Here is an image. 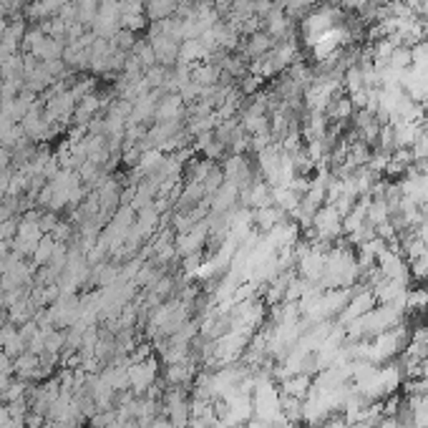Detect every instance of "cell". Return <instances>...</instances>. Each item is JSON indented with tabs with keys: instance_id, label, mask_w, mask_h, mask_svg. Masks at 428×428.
I'll use <instances>...</instances> for the list:
<instances>
[{
	"instance_id": "cell-1",
	"label": "cell",
	"mask_w": 428,
	"mask_h": 428,
	"mask_svg": "<svg viewBox=\"0 0 428 428\" xmlns=\"http://www.w3.org/2000/svg\"><path fill=\"white\" fill-rule=\"evenodd\" d=\"M91 31L96 33V38L114 40V35L121 31V3L119 0H106L99 6V16H96Z\"/></svg>"
},
{
	"instance_id": "cell-2",
	"label": "cell",
	"mask_w": 428,
	"mask_h": 428,
	"mask_svg": "<svg viewBox=\"0 0 428 428\" xmlns=\"http://www.w3.org/2000/svg\"><path fill=\"white\" fill-rule=\"evenodd\" d=\"M156 378H159V363L154 356L128 366V388L133 390V395H144L156 383Z\"/></svg>"
},
{
	"instance_id": "cell-3",
	"label": "cell",
	"mask_w": 428,
	"mask_h": 428,
	"mask_svg": "<svg viewBox=\"0 0 428 428\" xmlns=\"http://www.w3.org/2000/svg\"><path fill=\"white\" fill-rule=\"evenodd\" d=\"M167 398H164V413L174 423V428H190V416H192V400L187 398L184 388H169Z\"/></svg>"
},
{
	"instance_id": "cell-4",
	"label": "cell",
	"mask_w": 428,
	"mask_h": 428,
	"mask_svg": "<svg viewBox=\"0 0 428 428\" xmlns=\"http://www.w3.org/2000/svg\"><path fill=\"white\" fill-rule=\"evenodd\" d=\"M375 295H373V290L366 287V285H361L358 290H353V297L348 300V305H345V310L338 315V323L343 325H351L353 320H358V317H363L366 312H371L373 307H375Z\"/></svg>"
},
{
	"instance_id": "cell-5",
	"label": "cell",
	"mask_w": 428,
	"mask_h": 428,
	"mask_svg": "<svg viewBox=\"0 0 428 428\" xmlns=\"http://www.w3.org/2000/svg\"><path fill=\"white\" fill-rule=\"evenodd\" d=\"M378 270L383 273L385 280H400V282H411V267L408 260L403 257V252L398 247H388L383 255L375 260Z\"/></svg>"
},
{
	"instance_id": "cell-6",
	"label": "cell",
	"mask_w": 428,
	"mask_h": 428,
	"mask_svg": "<svg viewBox=\"0 0 428 428\" xmlns=\"http://www.w3.org/2000/svg\"><path fill=\"white\" fill-rule=\"evenodd\" d=\"M207 234H209V222H207V219L197 222L190 232L177 234V237H174V250H177V255H182V257L199 255L202 247H204V242H207Z\"/></svg>"
},
{
	"instance_id": "cell-7",
	"label": "cell",
	"mask_w": 428,
	"mask_h": 428,
	"mask_svg": "<svg viewBox=\"0 0 428 428\" xmlns=\"http://www.w3.org/2000/svg\"><path fill=\"white\" fill-rule=\"evenodd\" d=\"M184 119L187 121V104L182 101L179 94H164L156 104V114H154V124L159 121H179Z\"/></svg>"
},
{
	"instance_id": "cell-8",
	"label": "cell",
	"mask_w": 428,
	"mask_h": 428,
	"mask_svg": "<svg viewBox=\"0 0 428 428\" xmlns=\"http://www.w3.org/2000/svg\"><path fill=\"white\" fill-rule=\"evenodd\" d=\"M149 38V35H146ZM151 48H154V56H156V63L164 68H174L179 61V43L167 35H151L149 38Z\"/></svg>"
},
{
	"instance_id": "cell-9",
	"label": "cell",
	"mask_w": 428,
	"mask_h": 428,
	"mask_svg": "<svg viewBox=\"0 0 428 428\" xmlns=\"http://www.w3.org/2000/svg\"><path fill=\"white\" fill-rule=\"evenodd\" d=\"M28 31V21L26 18H11L6 26V31L0 33V45L8 50V53H21V43H23V35Z\"/></svg>"
},
{
	"instance_id": "cell-10",
	"label": "cell",
	"mask_w": 428,
	"mask_h": 428,
	"mask_svg": "<svg viewBox=\"0 0 428 428\" xmlns=\"http://www.w3.org/2000/svg\"><path fill=\"white\" fill-rule=\"evenodd\" d=\"M0 348H3V353H6V356H11L13 361L26 353V348H28V345H26V340H23L18 325H13V323L0 325Z\"/></svg>"
},
{
	"instance_id": "cell-11",
	"label": "cell",
	"mask_w": 428,
	"mask_h": 428,
	"mask_svg": "<svg viewBox=\"0 0 428 428\" xmlns=\"http://www.w3.org/2000/svg\"><path fill=\"white\" fill-rule=\"evenodd\" d=\"M237 202H239V187H234L232 182H224L222 187L209 197V209L212 214H224V212H232Z\"/></svg>"
},
{
	"instance_id": "cell-12",
	"label": "cell",
	"mask_w": 428,
	"mask_h": 428,
	"mask_svg": "<svg viewBox=\"0 0 428 428\" xmlns=\"http://www.w3.org/2000/svg\"><path fill=\"white\" fill-rule=\"evenodd\" d=\"M13 373L18 375V380H33L45 375V371L40 368V356H33L28 351L13 361Z\"/></svg>"
},
{
	"instance_id": "cell-13",
	"label": "cell",
	"mask_w": 428,
	"mask_h": 428,
	"mask_svg": "<svg viewBox=\"0 0 428 428\" xmlns=\"http://www.w3.org/2000/svg\"><path fill=\"white\" fill-rule=\"evenodd\" d=\"M275 48V40L270 38V35L265 33V31H255V33L247 35V40L242 43V50H245V58H252V61H257V58H262L265 53H270V50Z\"/></svg>"
},
{
	"instance_id": "cell-14",
	"label": "cell",
	"mask_w": 428,
	"mask_h": 428,
	"mask_svg": "<svg viewBox=\"0 0 428 428\" xmlns=\"http://www.w3.org/2000/svg\"><path fill=\"white\" fill-rule=\"evenodd\" d=\"M167 385L169 388H184L194 380V363L192 358H187L184 363H174V366H167Z\"/></svg>"
},
{
	"instance_id": "cell-15",
	"label": "cell",
	"mask_w": 428,
	"mask_h": 428,
	"mask_svg": "<svg viewBox=\"0 0 428 428\" xmlns=\"http://www.w3.org/2000/svg\"><path fill=\"white\" fill-rule=\"evenodd\" d=\"M133 224H136V229H139V232L149 239L151 234H156V232H159V227H162V212L156 209V204L144 207V209L136 212V219H133Z\"/></svg>"
},
{
	"instance_id": "cell-16",
	"label": "cell",
	"mask_w": 428,
	"mask_h": 428,
	"mask_svg": "<svg viewBox=\"0 0 428 428\" xmlns=\"http://www.w3.org/2000/svg\"><path fill=\"white\" fill-rule=\"evenodd\" d=\"M287 214H285L280 207H275V204H270V207H260V209H255L252 212V224H255V229L257 232H262V234H267L270 229L275 227V224L280 222V219H285Z\"/></svg>"
},
{
	"instance_id": "cell-17",
	"label": "cell",
	"mask_w": 428,
	"mask_h": 428,
	"mask_svg": "<svg viewBox=\"0 0 428 428\" xmlns=\"http://www.w3.org/2000/svg\"><path fill=\"white\" fill-rule=\"evenodd\" d=\"M63 50H66V40L45 35V38L31 50V56L38 58V61H58V58H63Z\"/></svg>"
},
{
	"instance_id": "cell-18",
	"label": "cell",
	"mask_w": 428,
	"mask_h": 428,
	"mask_svg": "<svg viewBox=\"0 0 428 428\" xmlns=\"http://www.w3.org/2000/svg\"><path fill=\"white\" fill-rule=\"evenodd\" d=\"M219 76H222V68L214 66V63H197V66H192V81H194L197 86H202V89H212V86L219 84Z\"/></svg>"
},
{
	"instance_id": "cell-19",
	"label": "cell",
	"mask_w": 428,
	"mask_h": 428,
	"mask_svg": "<svg viewBox=\"0 0 428 428\" xmlns=\"http://www.w3.org/2000/svg\"><path fill=\"white\" fill-rule=\"evenodd\" d=\"M312 388V375H305V373H297V375H290V378L282 380V388H280V393L285 395H292V398H300L305 400L307 393H310Z\"/></svg>"
},
{
	"instance_id": "cell-20",
	"label": "cell",
	"mask_w": 428,
	"mask_h": 428,
	"mask_svg": "<svg viewBox=\"0 0 428 428\" xmlns=\"http://www.w3.org/2000/svg\"><path fill=\"white\" fill-rule=\"evenodd\" d=\"M144 13L151 23L167 21V18H172L177 13V0H146Z\"/></svg>"
},
{
	"instance_id": "cell-21",
	"label": "cell",
	"mask_w": 428,
	"mask_h": 428,
	"mask_svg": "<svg viewBox=\"0 0 428 428\" xmlns=\"http://www.w3.org/2000/svg\"><path fill=\"white\" fill-rule=\"evenodd\" d=\"M207 61V50L204 45L199 43V38L194 40H184L179 45V61L177 63H187V66H197V63Z\"/></svg>"
},
{
	"instance_id": "cell-22",
	"label": "cell",
	"mask_w": 428,
	"mask_h": 428,
	"mask_svg": "<svg viewBox=\"0 0 428 428\" xmlns=\"http://www.w3.org/2000/svg\"><path fill=\"white\" fill-rule=\"evenodd\" d=\"M413 428H428V395H411L408 398Z\"/></svg>"
},
{
	"instance_id": "cell-23",
	"label": "cell",
	"mask_w": 428,
	"mask_h": 428,
	"mask_svg": "<svg viewBox=\"0 0 428 428\" xmlns=\"http://www.w3.org/2000/svg\"><path fill=\"white\" fill-rule=\"evenodd\" d=\"M56 245H58V242L50 237V234H43V237H40V242H38V247H35V252H33V265L35 267L48 265L50 257H53V250H56Z\"/></svg>"
},
{
	"instance_id": "cell-24",
	"label": "cell",
	"mask_w": 428,
	"mask_h": 428,
	"mask_svg": "<svg viewBox=\"0 0 428 428\" xmlns=\"http://www.w3.org/2000/svg\"><path fill=\"white\" fill-rule=\"evenodd\" d=\"M76 6H78V23H81V26H86V28L91 31V26H94L96 16H99L101 0H76Z\"/></svg>"
},
{
	"instance_id": "cell-25",
	"label": "cell",
	"mask_w": 428,
	"mask_h": 428,
	"mask_svg": "<svg viewBox=\"0 0 428 428\" xmlns=\"http://www.w3.org/2000/svg\"><path fill=\"white\" fill-rule=\"evenodd\" d=\"M388 63L395 68V71H400V73L408 71V68L413 66V53H411V48H408V45H395V50L390 53Z\"/></svg>"
},
{
	"instance_id": "cell-26",
	"label": "cell",
	"mask_w": 428,
	"mask_h": 428,
	"mask_svg": "<svg viewBox=\"0 0 428 428\" xmlns=\"http://www.w3.org/2000/svg\"><path fill=\"white\" fill-rule=\"evenodd\" d=\"M128 53H133V56L139 58V61H141V66H144V68L156 66V56H154V48H151L149 38H141V40H136V43H133V48L128 50Z\"/></svg>"
},
{
	"instance_id": "cell-27",
	"label": "cell",
	"mask_w": 428,
	"mask_h": 428,
	"mask_svg": "<svg viewBox=\"0 0 428 428\" xmlns=\"http://www.w3.org/2000/svg\"><path fill=\"white\" fill-rule=\"evenodd\" d=\"M282 416L287 418V423H292V426H295L297 421H302V400L282 393Z\"/></svg>"
},
{
	"instance_id": "cell-28",
	"label": "cell",
	"mask_w": 428,
	"mask_h": 428,
	"mask_svg": "<svg viewBox=\"0 0 428 428\" xmlns=\"http://www.w3.org/2000/svg\"><path fill=\"white\" fill-rule=\"evenodd\" d=\"M111 43H114V48H116V50H124V53H128V50L133 48V43H136V33H131V31L121 28L116 35H114Z\"/></svg>"
},
{
	"instance_id": "cell-29",
	"label": "cell",
	"mask_w": 428,
	"mask_h": 428,
	"mask_svg": "<svg viewBox=\"0 0 428 428\" xmlns=\"http://www.w3.org/2000/svg\"><path fill=\"white\" fill-rule=\"evenodd\" d=\"M408 267H411V278L413 280H418V282H428V255L408 262Z\"/></svg>"
},
{
	"instance_id": "cell-30",
	"label": "cell",
	"mask_w": 428,
	"mask_h": 428,
	"mask_svg": "<svg viewBox=\"0 0 428 428\" xmlns=\"http://www.w3.org/2000/svg\"><path fill=\"white\" fill-rule=\"evenodd\" d=\"M144 26H146V13H133V16H124L121 18V28L131 31V33L141 31Z\"/></svg>"
},
{
	"instance_id": "cell-31",
	"label": "cell",
	"mask_w": 428,
	"mask_h": 428,
	"mask_svg": "<svg viewBox=\"0 0 428 428\" xmlns=\"http://www.w3.org/2000/svg\"><path fill=\"white\" fill-rule=\"evenodd\" d=\"M411 154L416 162H428V133H423L421 139L411 146Z\"/></svg>"
},
{
	"instance_id": "cell-32",
	"label": "cell",
	"mask_w": 428,
	"mask_h": 428,
	"mask_svg": "<svg viewBox=\"0 0 428 428\" xmlns=\"http://www.w3.org/2000/svg\"><path fill=\"white\" fill-rule=\"evenodd\" d=\"M38 224H40V229H43V234H50V232H53V227L58 224L56 212H40Z\"/></svg>"
},
{
	"instance_id": "cell-33",
	"label": "cell",
	"mask_w": 428,
	"mask_h": 428,
	"mask_svg": "<svg viewBox=\"0 0 428 428\" xmlns=\"http://www.w3.org/2000/svg\"><path fill=\"white\" fill-rule=\"evenodd\" d=\"M239 89H242V94H255V91L260 89V76H255V73H247V76H242V81H239Z\"/></svg>"
},
{
	"instance_id": "cell-34",
	"label": "cell",
	"mask_w": 428,
	"mask_h": 428,
	"mask_svg": "<svg viewBox=\"0 0 428 428\" xmlns=\"http://www.w3.org/2000/svg\"><path fill=\"white\" fill-rule=\"evenodd\" d=\"M11 167H13L11 149H3V146H0V172H6V169H11Z\"/></svg>"
},
{
	"instance_id": "cell-35",
	"label": "cell",
	"mask_w": 428,
	"mask_h": 428,
	"mask_svg": "<svg viewBox=\"0 0 428 428\" xmlns=\"http://www.w3.org/2000/svg\"><path fill=\"white\" fill-rule=\"evenodd\" d=\"M8 219H13V212H11V207L6 204V199L0 197V224L8 222Z\"/></svg>"
},
{
	"instance_id": "cell-36",
	"label": "cell",
	"mask_w": 428,
	"mask_h": 428,
	"mask_svg": "<svg viewBox=\"0 0 428 428\" xmlns=\"http://www.w3.org/2000/svg\"><path fill=\"white\" fill-rule=\"evenodd\" d=\"M413 232H416V237H418V239H423V242H426V245H428V217L423 219V222L418 224V227L413 229Z\"/></svg>"
},
{
	"instance_id": "cell-37",
	"label": "cell",
	"mask_w": 428,
	"mask_h": 428,
	"mask_svg": "<svg viewBox=\"0 0 428 428\" xmlns=\"http://www.w3.org/2000/svg\"><path fill=\"white\" fill-rule=\"evenodd\" d=\"M11 56V53H8L6 48H3V45H0V66H3V63H6V58Z\"/></svg>"
},
{
	"instance_id": "cell-38",
	"label": "cell",
	"mask_w": 428,
	"mask_h": 428,
	"mask_svg": "<svg viewBox=\"0 0 428 428\" xmlns=\"http://www.w3.org/2000/svg\"><path fill=\"white\" fill-rule=\"evenodd\" d=\"M91 428H94V426H91Z\"/></svg>"
}]
</instances>
